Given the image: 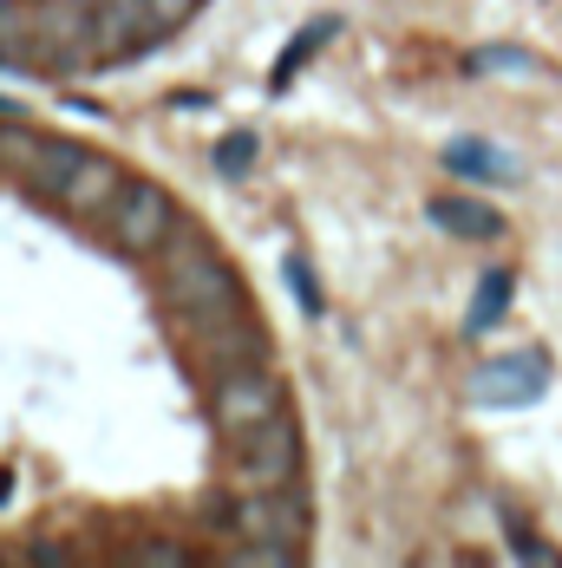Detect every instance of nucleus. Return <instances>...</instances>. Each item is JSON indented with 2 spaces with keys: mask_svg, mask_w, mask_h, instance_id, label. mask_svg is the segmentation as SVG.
Segmentation results:
<instances>
[{
  "mask_svg": "<svg viewBox=\"0 0 562 568\" xmlns=\"http://www.w3.org/2000/svg\"><path fill=\"white\" fill-rule=\"evenodd\" d=\"M151 282H158V301H164L170 321H203V314H223V307H242V275L217 248L210 229H197L190 216L170 229V242L151 255Z\"/></svg>",
  "mask_w": 562,
  "mask_h": 568,
  "instance_id": "f257e3e1",
  "label": "nucleus"
},
{
  "mask_svg": "<svg viewBox=\"0 0 562 568\" xmlns=\"http://www.w3.org/2000/svg\"><path fill=\"white\" fill-rule=\"evenodd\" d=\"M170 334H177V353L197 379H223L235 366L269 359V321L249 301L223 307V314H203V321H170Z\"/></svg>",
  "mask_w": 562,
  "mask_h": 568,
  "instance_id": "f03ea898",
  "label": "nucleus"
},
{
  "mask_svg": "<svg viewBox=\"0 0 562 568\" xmlns=\"http://www.w3.org/2000/svg\"><path fill=\"white\" fill-rule=\"evenodd\" d=\"M223 523H229V536H242V542L308 556L314 504H308V490H301V484H281V490H229Z\"/></svg>",
  "mask_w": 562,
  "mask_h": 568,
  "instance_id": "7ed1b4c3",
  "label": "nucleus"
},
{
  "mask_svg": "<svg viewBox=\"0 0 562 568\" xmlns=\"http://www.w3.org/2000/svg\"><path fill=\"white\" fill-rule=\"evenodd\" d=\"M177 223H183V210H177V196H170L158 176H124L118 203L99 216V235L112 242L124 262H151V255L170 242Z\"/></svg>",
  "mask_w": 562,
  "mask_h": 568,
  "instance_id": "20e7f679",
  "label": "nucleus"
},
{
  "mask_svg": "<svg viewBox=\"0 0 562 568\" xmlns=\"http://www.w3.org/2000/svg\"><path fill=\"white\" fill-rule=\"evenodd\" d=\"M223 445H229V464H223L229 490H281V484L301 477V425H294V412H275V418L235 432Z\"/></svg>",
  "mask_w": 562,
  "mask_h": 568,
  "instance_id": "39448f33",
  "label": "nucleus"
},
{
  "mask_svg": "<svg viewBox=\"0 0 562 568\" xmlns=\"http://www.w3.org/2000/svg\"><path fill=\"white\" fill-rule=\"evenodd\" d=\"M275 412H288V379H281L269 359L235 366V373H223V379H210V418H217L223 438L249 432V425H262V418H275Z\"/></svg>",
  "mask_w": 562,
  "mask_h": 568,
  "instance_id": "423d86ee",
  "label": "nucleus"
},
{
  "mask_svg": "<svg viewBox=\"0 0 562 568\" xmlns=\"http://www.w3.org/2000/svg\"><path fill=\"white\" fill-rule=\"evenodd\" d=\"M99 0H33V59H53V72H72V59H92Z\"/></svg>",
  "mask_w": 562,
  "mask_h": 568,
  "instance_id": "0eeeda50",
  "label": "nucleus"
},
{
  "mask_svg": "<svg viewBox=\"0 0 562 568\" xmlns=\"http://www.w3.org/2000/svg\"><path fill=\"white\" fill-rule=\"evenodd\" d=\"M543 386H550V359L543 353H504V359L471 373V398L478 405H530V398H543Z\"/></svg>",
  "mask_w": 562,
  "mask_h": 568,
  "instance_id": "6e6552de",
  "label": "nucleus"
},
{
  "mask_svg": "<svg viewBox=\"0 0 562 568\" xmlns=\"http://www.w3.org/2000/svg\"><path fill=\"white\" fill-rule=\"evenodd\" d=\"M158 47V13L151 0H99V27H92V59H131Z\"/></svg>",
  "mask_w": 562,
  "mask_h": 568,
  "instance_id": "1a4fd4ad",
  "label": "nucleus"
},
{
  "mask_svg": "<svg viewBox=\"0 0 562 568\" xmlns=\"http://www.w3.org/2000/svg\"><path fill=\"white\" fill-rule=\"evenodd\" d=\"M124 176H131L124 164L99 158V151H86V158H79V171L66 176V190H59V210H66V216H79V223H99V216L118 203Z\"/></svg>",
  "mask_w": 562,
  "mask_h": 568,
  "instance_id": "9d476101",
  "label": "nucleus"
},
{
  "mask_svg": "<svg viewBox=\"0 0 562 568\" xmlns=\"http://www.w3.org/2000/svg\"><path fill=\"white\" fill-rule=\"evenodd\" d=\"M432 223L451 229V235H464V242H491L504 229V216L491 203H478V196H432Z\"/></svg>",
  "mask_w": 562,
  "mask_h": 568,
  "instance_id": "9b49d317",
  "label": "nucleus"
},
{
  "mask_svg": "<svg viewBox=\"0 0 562 568\" xmlns=\"http://www.w3.org/2000/svg\"><path fill=\"white\" fill-rule=\"evenodd\" d=\"M334 33H340V20H334V13H321L314 27H301V33H294V40H288V47L275 53V72H269V85H275V92H288V85H294V79L308 72V59L321 53V47H328Z\"/></svg>",
  "mask_w": 562,
  "mask_h": 568,
  "instance_id": "f8f14e48",
  "label": "nucleus"
},
{
  "mask_svg": "<svg viewBox=\"0 0 562 568\" xmlns=\"http://www.w3.org/2000/svg\"><path fill=\"white\" fill-rule=\"evenodd\" d=\"M445 171L471 176V183H510L516 164H510L498 144H484V138H458V144H445Z\"/></svg>",
  "mask_w": 562,
  "mask_h": 568,
  "instance_id": "ddd939ff",
  "label": "nucleus"
},
{
  "mask_svg": "<svg viewBox=\"0 0 562 568\" xmlns=\"http://www.w3.org/2000/svg\"><path fill=\"white\" fill-rule=\"evenodd\" d=\"M79 158H86V144H79V138H40V158H33L27 183H33L47 203H59V190H66V176L79 171Z\"/></svg>",
  "mask_w": 562,
  "mask_h": 568,
  "instance_id": "4468645a",
  "label": "nucleus"
},
{
  "mask_svg": "<svg viewBox=\"0 0 562 568\" xmlns=\"http://www.w3.org/2000/svg\"><path fill=\"white\" fill-rule=\"evenodd\" d=\"M510 294H516V282H510V268H491V275L478 282V294H471V307H464V334H491V327L504 321Z\"/></svg>",
  "mask_w": 562,
  "mask_h": 568,
  "instance_id": "2eb2a0df",
  "label": "nucleus"
},
{
  "mask_svg": "<svg viewBox=\"0 0 562 568\" xmlns=\"http://www.w3.org/2000/svg\"><path fill=\"white\" fill-rule=\"evenodd\" d=\"M40 138H47V131H27V124H13V118H7V124H0V171L27 183L33 158H40Z\"/></svg>",
  "mask_w": 562,
  "mask_h": 568,
  "instance_id": "dca6fc26",
  "label": "nucleus"
},
{
  "mask_svg": "<svg viewBox=\"0 0 562 568\" xmlns=\"http://www.w3.org/2000/svg\"><path fill=\"white\" fill-rule=\"evenodd\" d=\"M255 158H262V138L255 131H229V138H217V176H249L255 171Z\"/></svg>",
  "mask_w": 562,
  "mask_h": 568,
  "instance_id": "f3484780",
  "label": "nucleus"
},
{
  "mask_svg": "<svg viewBox=\"0 0 562 568\" xmlns=\"http://www.w3.org/2000/svg\"><path fill=\"white\" fill-rule=\"evenodd\" d=\"M118 562L124 568H190V549H177V542H131V549H118Z\"/></svg>",
  "mask_w": 562,
  "mask_h": 568,
  "instance_id": "a211bd4d",
  "label": "nucleus"
},
{
  "mask_svg": "<svg viewBox=\"0 0 562 568\" xmlns=\"http://www.w3.org/2000/svg\"><path fill=\"white\" fill-rule=\"evenodd\" d=\"M288 287H294V301H301L308 314H321V307H328V294H321V282H314L308 255H288Z\"/></svg>",
  "mask_w": 562,
  "mask_h": 568,
  "instance_id": "6ab92c4d",
  "label": "nucleus"
},
{
  "mask_svg": "<svg viewBox=\"0 0 562 568\" xmlns=\"http://www.w3.org/2000/svg\"><path fill=\"white\" fill-rule=\"evenodd\" d=\"M471 65H478V72H491V65H510V72H523L530 59H523V53H510V47H498V53H478Z\"/></svg>",
  "mask_w": 562,
  "mask_h": 568,
  "instance_id": "aec40b11",
  "label": "nucleus"
},
{
  "mask_svg": "<svg viewBox=\"0 0 562 568\" xmlns=\"http://www.w3.org/2000/svg\"><path fill=\"white\" fill-rule=\"evenodd\" d=\"M27 562H72V549H59V542H40V549H27Z\"/></svg>",
  "mask_w": 562,
  "mask_h": 568,
  "instance_id": "412c9836",
  "label": "nucleus"
}]
</instances>
